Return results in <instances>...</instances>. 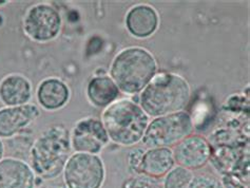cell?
<instances>
[{
	"label": "cell",
	"mask_w": 250,
	"mask_h": 188,
	"mask_svg": "<svg viewBox=\"0 0 250 188\" xmlns=\"http://www.w3.org/2000/svg\"><path fill=\"white\" fill-rule=\"evenodd\" d=\"M191 95L189 83L183 76L163 72L155 74L139 95V104L149 118L184 111Z\"/></svg>",
	"instance_id": "cell-1"
},
{
	"label": "cell",
	"mask_w": 250,
	"mask_h": 188,
	"mask_svg": "<svg viewBox=\"0 0 250 188\" xmlns=\"http://www.w3.org/2000/svg\"><path fill=\"white\" fill-rule=\"evenodd\" d=\"M157 72V63L148 50L130 47L121 51L110 67V77L125 94H140Z\"/></svg>",
	"instance_id": "cell-2"
},
{
	"label": "cell",
	"mask_w": 250,
	"mask_h": 188,
	"mask_svg": "<svg viewBox=\"0 0 250 188\" xmlns=\"http://www.w3.org/2000/svg\"><path fill=\"white\" fill-rule=\"evenodd\" d=\"M101 121L110 141L124 147L142 142L150 123L140 104L131 99L116 100L104 108Z\"/></svg>",
	"instance_id": "cell-3"
},
{
	"label": "cell",
	"mask_w": 250,
	"mask_h": 188,
	"mask_svg": "<svg viewBox=\"0 0 250 188\" xmlns=\"http://www.w3.org/2000/svg\"><path fill=\"white\" fill-rule=\"evenodd\" d=\"M70 133L62 125H53L39 135L30 152V166L38 177L44 180L57 178L71 152Z\"/></svg>",
	"instance_id": "cell-4"
},
{
	"label": "cell",
	"mask_w": 250,
	"mask_h": 188,
	"mask_svg": "<svg viewBox=\"0 0 250 188\" xmlns=\"http://www.w3.org/2000/svg\"><path fill=\"white\" fill-rule=\"evenodd\" d=\"M193 130L191 115L180 111L153 119L149 123L142 142L147 149L171 148L192 134Z\"/></svg>",
	"instance_id": "cell-5"
},
{
	"label": "cell",
	"mask_w": 250,
	"mask_h": 188,
	"mask_svg": "<svg viewBox=\"0 0 250 188\" xmlns=\"http://www.w3.org/2000/svg\"><path fill=\"white\" fill-rule=\"evenodd\" d=\"M62 172L68 188H101L106 176L104 162L97 154L82 152L70 155Z\"/></svg>",
	"instance_id": "cell-6"
},
{
	"label": "cell",
	"mask_w": 250,
	"mask_h": 188,
	"mask_svg": "<svg viewBox=\"0 0 250 188\" xmlns=\"http://www.w3.org/2000/svg\"><path fill=\"white\" fill-rule=\"evenodd\" d=\"M62 29V16L50 4L33 5L23 19V30L31 40L48 42L56 38Z\"/></svg>",
	"instance_id": "cell-7"
},
{
	"label": "cell",
	"mask_w": 250,
	"mask_h": 188,
	"mask_svg": "<svg viewBox=\"0 0 250 188\" xmlns=\"http://www.w3.org/2000/svg\"><path fill=\"white\" fill-rule=\"evenodd\" d=\"M71 147L75 152L98 154L108 145V133L100 119L85 118L74 126L70 134Z\"/></svg>",
	"instance_id": "cell-8"
},
{
	"label": "cell",
	"mask_w": 250,
	"mask_h": 188,
	"mask_svg": "<svg viewBox=\"0 0 250 188\" xmlns=\"http://www.w3.org/2000/svg\"><path fill=\"white\" fill-rule=\"evenodd\" d=\"M175 164L190 170L201 169L211 159L212 148L202 135L190 134L172 149Z\"/></svg>",
	"instance_id": "cell-9"
},
{
	"label": "cell",
	"mask_w": 250,
	"mask_h": 188,
	"mask_svg": "<svg viewBox=\"0 0 250 188\" xmlns=\"http://www.w3.org/2000/svg\"><path fill=\"white\" fill-rule=\"evenodd\" d=\"M41 115V109L33 104L0 109V138L9 139L27 128Z\"/></svg>",
	"instance_id": "cell-10"
},
{
	"label": "cell",
	"mask_w": 250,
	"mask_h": 188,
	"mask_svg": "<svg viewBox=\"0 0 250 188\" xmlns=\"http://www.w3.org/2000/svg\"><path fill=\"white\" fill-rule=\"evenodd\" d=\"M35 176L31 166L21 160L0 161V188H35Z\"/></svg>",
	"instance_id": "cell-11"
},
{
	"label": "cell",
	"mask_w": 250,
	"mask_h": 188,
	"mask_svg": "<svg viewBox=\"0 0 250 188\" xmlns=\"http://www.w3.org/2000/svg\"><path fill=\"white\" fill-rule=\"evenodd\" d=\"M160 24V16L154 8L148 4H137L126 15V28L136 38H148L153 35Z\"/></svg>",
	"instance_id": "cell-12"
},
{
	"label": "cell",
	"mask_w": 250,
	"mask_h": 188,
	"mask_svg": "<svg viewBox=\"0 0 250 188\" xmlns=\"http://www.w3.org/2000/svg\"><path fill=\"white\" fill-rule=\"evenodd\" d=\"M31 97V83L23 75L11 74L0 83V101L8 107L27 105Z\"/></svg>",
	"instance_id": "cell-13"
},
{
	"label": "cell",
	"mask_w": 250,
	"mask_h": 188,
	"mask_svg": "<svg viewBox=\"0 0 250 188\" xmlns=\"http://www.w3.org/2000/svg\"><path fill=\"white\" fill-rule=\"evenodd\" d=\"M37 101L43 109L54 111L62 108L70 99V89L56 77L43 80L37 87Z\"/></svg>",
	"instance_id": "cell-14"
},
{
	"label": "cell",
	"mask_w": 250,
	"mask_h": 188,
	"mask_svg": "<svg viewBox=\"0 0 250 188\" xmlns=\"http://www.w3.org/2000/svg\"><path fill=\"white\" fill-rule=\"evenodd\" d=\"M175 166L171 148L146 149L143 158L142 172L155 179L165 177Z\"/></svg>",
	"instance_id": "cell-15"
},
{
	"label": "cell",
	"mask_w": 250,
	"mask_h": 188,
	"mask_svg": "<svg viewBox=\"0 0 250 188\" xmlns=\"http://www.w3.org/2000/svg\"><path fill=\"white\" fill-rule=\"evenodd\" d=\"M120 89L109 75H95L87 86V97L92 105L106 108L115 102L120 95Z\"/></svg>",
	"instance_id": "cell-16"
},
{
	"label": "cell",
	"mask_w": 250,
	"mask_h": 188,
	"mask_svg": "<svg viewBox=\"0 0 250 188\" xmlns=\"http://www.w3.org/2000/svg\"><path fill=\"white\" fill-rule=\"evenodd\" d=\"M194 177V172L185 167L175 165L165 177L162 188H188Z\"/></svg>",
	"instance_id": "cell-17"
},
{
	"label": "cell",
	"mask_w": 250,
	"mask_h": 188,
	"mask_svg": "<svg viewBox=\"0 0 250 188\" xmlns=\"http://www.w3.org/2000/svg\"><path fill=\"white\" fill-rule=\"evenodd\" d=\"M123 188H162V184L157 179L142 173L127 180Z\"/></svg>",
	"instance_id": "cell-18"
},
{
	"label": "cell",
	"mask_w": 250,
	"mask_h": 188,
	"mask_svg": "<svg viewBox=\"0 0 250 188\" xmlns=\"http://www.w3.org/2000/svg\"><path fill=\"white\" fill-rule=\"evenodd\" d=\"M188 188H225V186L211 174H194Z\"/></svg>",
	"instance_id": "cell-19"
},
{
	"label": "cell",
	"mask_w": 250,
	"mask_h": 188,
	"mask_svg": "<svg viewBox=\"0 0 250 188\" xmlns=\"http://www.w3.org/2000/svg\"><path fill=\"white\" fill-rule=\"evenodd\" d=\"M146 149L142 147H135L131 150L128 154V166L131 171H133L135 174H142V164L143 158Z\"/></svg>",
	"instance_id": "cell-20"
},
{
	"label": "cell",
	"mask_w": 250,
	"mask_h": 188,
	"mask_svg": "<svg viewBox=\"0 0 250 188\" xmlns=\"http://www.w3.org/2000/svg\"><path fill=\"white\" fill-rule=\"evenodd\" d=\"M3 152H4V147H3V144L1 140H0V161L2 160V157H3Z\"/></svg>",
	"instance_id": "cell-21"
},
{
	"label": "cell",
	"mask_w": 250,
	"mask_h": 188,
	"mask_svg": "<svg viewBox=\"0 0 250 188\" xmlns=\"http://www.w3.org/2000/svg\"><path fill=\"white\" fill-rule=\"evenodd\" d=\"M5 1H0V4H2V3H4Z\"/></svg>",
	"instance_id": "cell-22"
}]
</instances>
